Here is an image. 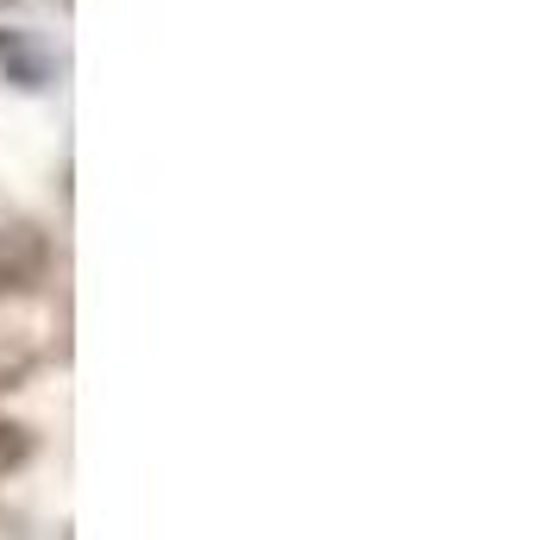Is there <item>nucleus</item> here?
<instances>
[{
    "label": "nucleus",
    "mask_w": 559,
    "mask_h": 540,
    "mask_svg": "<svg viewBox=\"0 0 559 540\" xmlns=\"http://www.w3.org/2000/svg\"><path fill=\"white\" fill-rule=\"evenodd\" d=\"M38 371V352H32L26 339H7L0 334V389H20Z\"/></svg>",
    "instance_id": "nucleus-2"
},
{
    "label": "nucleus",
    "mask_w": 559,
    "mask_h": 540,
    "mask_svg": "<svg viewBox=\"0 0 559 540\" xmlns=\"http://www.w3.org/2000/svg\"><path fill=\"white\" fill-rule=\"evenodd\" d=\"M45 277V239L32 227L0 232V289H32Z\"/></svg>",
    "instance_id": "nucleus-1"
},
{
    "label": "nucleus",
    "mask_w": 559,
    "mask_h": 540,
    "mask_svg": "<svg viewBox=\"0 0 559 540\" xmlns=\"http://www.w3.org/2000/svg\"><path fill=\"white\" fill-rule=\"evenodd\" d=\"M32 453H38V440H32L26 421H0V478H7V471H20Z\"/></svg>",
    "instance_id": "nucleus-3"
}]
</instances>
